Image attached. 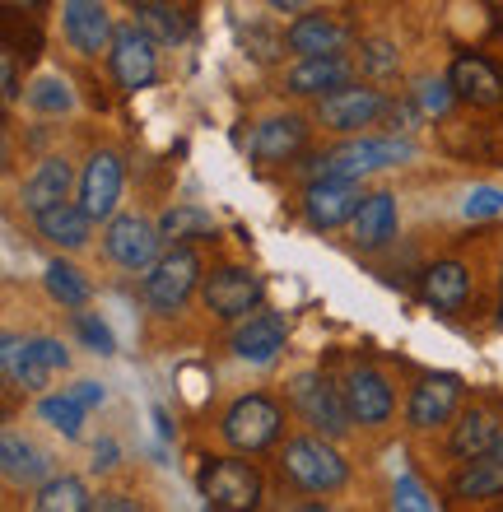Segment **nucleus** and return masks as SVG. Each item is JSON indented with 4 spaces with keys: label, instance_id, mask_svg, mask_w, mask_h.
Returning <instances> with one entry per match:
<instances>
[{
    "label": "nucleus",
    "instance_id": "f257e3e1",
    "mask_svg": "<svg viewBox=\"0 0 503 512\" xmlns=\"http://www.w3.org/2000/svg\"><path fill=\"white\" fill-rule=\"evenodd\" d=\"M280 471H285V480L294 489H303V494H331V489H340L350 480V466H345V457L331 447L327 433H322V438H289L285 457H280Z\"/></svg>",
    "mask_w": 503,
    "mask_h": 512
},
{
    "label": "nucleus",
    "instance_id": "f03ea898",
    "mask_svg": "<svg viewBox=\"0 0 503 512\" xmlns=\"http://www.w3.org/2000/svg\"><path fill=\"white\" fill-rule=\"evenodd\" d=\"M196 489H201L205 508L215 512H252L261 503V471L252 461L233 457H210L196 471Z\"/></svg>",
    "mask_w": 503,
    "mask_h": 512
},
{
    "label": "nucleus",
    "instance_id": "7ed1b4c3",
    "mask_svg": "<svg viewBox=\"0 0 503 512\" xmlns=\"http://www.w3.org/2000/svg\"><path fill=\"white\" fill-rule=\"evenodd\" d=\"M0 364H5V382H10V387L47 391L56 373H66L70 354H66V345H61V340H52V336H33V340L5 336Z\"/></svg>",
    "mask_w": 503,
    "mask_h": 512
},
{
    "label": "nucleus",
    "instance_id": "20e7f679",
    "mask_svg": "<svg viewBox=\"0 0 503 512\" xmlns=\"http://www.w3.org/2000/svg\"><path fill=\"white\" fill-rule=\"evenodd\" d=\"M410 154H415L410 140H373V135H359V140H345V145H336L331 154L313 159L308 173L313 177H368V173H378V168L406 163Z\"/></svg>",
    "mask_w": 503,
    "mask_h": 512
},
{
    "label": "nucleus",
    "instance_id": "39448f33",
    "mask_svg": "<svg viewBox=\"0 0 503 512\" xmlns=\"http://www.w3.org/2000/svg\"><path fill=\"white\" fill-rule=\"evenodd\" d=\"M108 61H112V75H117V84H122L126 94H140V89H150L154 75H159V38L145 33L140 24H122L112 33Z\"/></svg>",
    "mask_w": 503,
    "mask_h": 512
},
{
    "label": "nucleus",
    "instance_id": "423d86ee",
    "mask_svg": "<svg viewBox=\"0 0 503 512\" xmlns=\"http://www.w3.org/2000/svg\"><path fill=\"white\" fill-rule=\"evenodd\" d=\"M289 401L299 410L317 433H327V438H345L354 424L350 405H345V391H336L327 378H317V373H299V378L289 382Z\"/></svg>",
    "mask_w": 503,
    "mask_h": 512
},
{
    "label": "nucleus",
    "instance_id": "0eeeda50",
    "mask_svg": "<svg viewBox=\"0 0 503 512\" xmlns=\"http://www.w3.org/2000/svg\"><path fill=\"white\" fill-rule=\"evenodd\" d=\"M224 438L229 447L238 452H261V447H271L285 429V415H280V405L271 396H243V401L229 405V415H224Z\"/></svg>",
    "mask_w": 503,
    "mask_h": 512
},
{
    "label": "nucleus",
    "instance_id": "6e6552de",
    "mask_svg": "<svg viewBox=\"0 0 503 512\" xmlns=\"http://www.w3.org/2000/svg\"><path fill=\"white\" fill-rule=\"evenodd\" d=\"M382 112H392V103L378 89H368V84H345L336 94L317 98V122L336 135H359L364 126L378 122Z\"/></svg>",
    "mask_w": 503,
    "mask_h": 512
},
{
    "label": "nucleus",
    "instance_id": "1a4fd4ad",
    "mask_svg": "<svg viewBox=\"0 0 503 512\" xmlns=\"http://www.w3.org/2000/svg\"><path fill=\"white\" fill-rule=\"evenodd\" d=\"M196 280H201V256L191 252V247L173 243V252L159 256V261L150 266V275H145V298H150V308L173 312V308L187 303V294L196 289Z\"/></svg>",
    "mask_w": 503,
    "mask_h": 512
},
{
    "label": "nucleus",
    "instance_id": "9d476101",
    "mask_svg": "<svg viewBox=\"0 0 503 512\" xmlns=\"http://www.w3.org/2000/svg\"><path fill=\"white\" fill-rule=\"evenodd\" d=\"M364 205V191H359V177H313L308 191H303V219L313 229H340V224H354Z\"/></svg>",
    "mask_w": 503,
    "mask_h": 512
},
{
    "label": "nucleus",
    "instance_id": "9b49d317",
    "mask_svg": "<svg viewBox=\"0 0 503 512\" xmlns=\"http://www.w3.org/2000/svg\"><path fill=\"white\" fill-rule=\"evenodd\" d=\"M159 247H164V233H159V224H150L145 215L108 219L103 252H108L122 270H150L154 261H159Z\"/></svg>",
    "mask_w": 503,
    "mask_h": 512
},
{
    "label": "nucleus",
    "instance_id": "f8f14e48",
    "mask_svg": "<svg viewBox=\"0 0 503 512\" xmlns=\"http://www.w3.org/2000/svg\"><path fill=\"white\" fill-rule=\"evenodd\" d=\"M261 303V275L247 266H219L205 280V308L224 317V322H243L247 312H257Z\"/></svg>",
    "mask_w": 503,
    "mask_h": 512
},
{
    "label": "nucleus",
    "instance_id": "ddd939ff",
    "mask_svg": "<svg viewBox=\"0 0 503 512\" xmlns=\"http://www.w3.org/2000/svg\"><path fill=\"white\" fill-rule=\"evenodd\" d=\"M61 28H66V42L80 56H98L112 47V14L103 0H61Z\"/></svg>",
    "mask_w": 503,
    "mask_h": 512
},
{
    "label": "nucleus",
    "instance_id": "4468645a",
    "mask_svg": "<svg viewBox=\"0 0 503 512\" xmlns=\"http://www.w3.org/2000/svg\"><path fill=\"white\" fill-rule=\"evenodd\" d=\"M345 84H354V61H345L340 52L299 56V61L285 70V89L294 98H322V94L345 89Z\"/></svg>",
    "mask_w": 503,
    "mask_h": 512
},
{
    "label": "nucleus",
    "instance_id": "2eb2a0df",
    "mask_svg": "<svg viewBox=\"0 0 503 512\" xmlns=\"http://www.w3.org/2000/svg\"><path fill=\"white\" fill-rule=\"evenodd\" d=\"M354 38V28L340 19V14H299L294 24L285 28V42L294 56H327V52H345Z\"/></svg>",
    "mask_w": 503,
    "mask_h": 512
},
{
    "label": "nucleus",
    "instance_id": "dca6fc26",
    "mask_svg": "<svg viewBox=\"0 0 503 512\" xmlns=\"http://www.w3.org/2000/svg\"><path fill=\"white\" fill-rule=\"evenodd\" d=\"M122 159L112 149H98L94 159L84 163L80 173V205L89 210V219H112L117 201H122Z\"/></svg>",
    "mask_w": 503,
    "mask_h": 512
},
{
    "label": "nucleus",
    "instance_id": "f3484780",
    "mask_svg": "<svg viewBox=\"0 0 503 512\" xmlns=\"http://www.w3.org/2000/svg\"><path fill=\"white\" fill-rule=\"evenodd\" d=\"M457 401H462V378H457V373L424 378L420 387L410 391V405H406L410 429H438V424H448Z\"/></svg>",
    "mask_w": 503,
    "mask_h": 512
},
{
    "label": "nucleus",
    "instance_id": "a211bd4d",
    "mask_svg": "<svg viewBox=\"0 0 503 512\" xmlns=\"http://www.w3.org/2000/svg\"><path fill=\"white\" fill-rule=\"evenodd\" d=\"M345 405H350L354 424H364V429H378L392 419V387L382 378L378 368H350V378H345Z\"/></svg>",
    "mask_w": 503,
    "mask_h": 512
},
{
    "label": "nucleus",
    "instance_id": "6ab92c4d",
    "mask_svg": "<svg viewBox=\"0 0 503 512\" xmlns=\"http://www.w3.org/2000/svg\"><path fill=\"white\" fill-rule=\"evenodd\" d=\"M448 84L471 108H499L503 103V70L490 66L485 56H457L448 70Z\"/></svg>",
    "mask_w": 503,
    "mask_h": 512
},
{
    "label": "nucleus",
    "instance_id": "aec40b11",
    "mask_svg": "<svg viewBox=\"0 0 503 512\" xmlns=\"http://www.w3.org/2000/svg\"><path fill=\"white\" fill-rule=\"evenodd\" d=\"M285 336H289L285 317L257 312V317H243V326L233 331V354L247 359V364H271L275 354L285 350Z\"/></svg>",
    "mask_w": 503,
    "mask_h": 512
},
{
    "label": "nucleus",
    "instance_id": "412c9836",
    "mask_svg": "<svg viewBox=\"0 0 503 512\" xmlns=\"http://www.w3.org/2000/svg\"><path fill=\"white\" fill-rule=\"evenodd\" d=\"M308 145V122L303 117H271V122H261L257 135H252V159L257 163H289L294 154H303Z\"/></svg>",
    "mask_w": 503,
    "mask_h": 512
},
{
    "label": "nucleus",
    "instance_id": "4be33fe9",
    "mask_svg": "<svg viewBox=\"0 0 503 512\" xmlns=\"http://www.w3.org/2000/svg\"><path fill=\"white\" fill-rule=\"evenodd\" d=\"M420 294H424V303H429V308L457 312L466 303V294H471V270H466L462 261H434V266L424 270Z\"/></svg>",
    "mask_w": 503,
    "mask_h": 512
},
{
    "label": "nucleus",
    "instance_id": "5701e85b",
    "mask_svg": "<svg viewBox=\"0 0 503 512\" xmlns=\"http://www.w3.org/2000/svg\"><path fill=\"white\" fill-rule=\"evenodd\" d=\"M499 419L490 410H466L457 424H452V438H448V452L457 461H476V457H490L499 447Z\"/></svg>",
    "mask_w": 503,
    "mask_h": 512
},
{
    "label": "nucleus",
    "instance_id": "b1692460",
    "mask_svg": "<svg viewBox=\"0 0 503 512\" xmlns=\"http://www.w3.org/2000/svg\"><path fill=\"white\" fill-rule=\"evenodd\" d=\"M33 224H38V233L47 238L52 247H84L89 243V210L84 205H70V201H56V205H47L42 215H33Z\"/></svg>",
    "mask_w": 503,
    "mask_h": 512
},
{
    "label": "nucleus",
    "instance_id": "393cba45",
    "mask_svg": "<svg viewBox=\"0 0 503 512\" xmlns=\"http://www.w3.org/2000/svg\"><path fill=\"white\" fill-rule=\"evenodd\" d=\"M392 238H396V201H392V191H373V196H364L359 215H354V247L373 252V247L392 243Z\"/></svg>",
    "mask_w": 503,
    "mask_h": 512
},
{
    "label": "nucleus",
    "instance_id": "a878e982",
    "mask_svg": "<svg viewBox=\"0 0 503 512\" xmlns=\"http://www.w3.org/2000/svg\"><path fill=\"white\" fill-rule=\"evenodd\" d=\"M70 182H75V173H70V163L61 159V154H52V159H42L38 168H33V177L24 182V210H28V215H42L47 205L66 201Z\"/></svg>",
    "mask_w": 503,
    "mask_h": 512
},
{
    "label": "nucleus",
    "instance_id": "bb28decb",
    "mask_svg": "<svg viewBox=\"0 0 503 512\" xmlns=\"http://www.w3.org/2000/svg\"><path fill=\"white\" fill-rule=\"evenodd\" d=\"M452 499H503V457L499 452L466 461L462 471L452 475Z\"/></svg>",
    "mask_w": 503,
    "mask_h": 512
},
{
    "label": "nucleus",
    "instance_id": "cd10ccee",
    "mask_svg": "<svg viewBox=\"0 0 503 512\" xmlns=\"http://www.w3.org/2000/svg\"><path fill=\"white\" fill-rule=\"evenodd\" d=\"M0 471H5L10 485H28V480H38V475L47 471V461H42L38 447L24 443L19 433H5V443H0Z\"/></svg>",
    "mask_w": 503,
    "mask_h": 512
},
{
    "label": "nucleus",
    "instance_id": "c85d7f7f",
    "mask_svg": "<svg viewBox=\"0 0 503 512\" xmlns=\"http://www.w3.org/2000/svg\"><path fill=\"white\" fill-rule=\"evenodd\" d=\"M136 24L145 28V33H154L159 42L187 38V19H182V10L168 5V0H136Z\"/></svg>",
    "mask_w": 503,
    "mask_h": 512
},
{
    "label": "nucleus",
    "instance_id": "c756f323",
    "mask_svg": "<svg viewBox=\"0 0 503 512\" xmlns=\"http://www.w3.org/2000/svg\"><path fill=\"white\" fill-rule=\"evenodd\" d=\"M159 233H164V243H191V238H210L215 219L196 210V205H173V210L159 215Z\"/></svg>",
    "mask_w": 503,
    "mask_h": 512
},
{
    "label": "nucleus",
    "instance_id": "7c9ffc66",
    "mask_svg": "<svg viewBox=\"0 0 503 512\" xmlns=\"http://www.w3.org/2000/svg\"><path fill=\"white\" fill-rule=\"evenodd\" d=\"M33 508L38 512H84V508H94V499H89V489H84L75 475H61V480H47V485L33 494Z\"/></svg>",
    "mask_w": 503,
    "mask_h": 512
},
{
    "label": "nucleus",
    "instance_id": "2f4dec72",
    "mask_svg": "<svg viewBox=\"0 0 503 512\" xmlns=\"http://www.w3.org/2000/svg\"><path fill=\"white\" fill-rule=\"evenodd\" d=\"M42 280H47V294H52L61 308H75V312H80L84 303H89V294H94V289H89V280H84L70 261H52Z\"/></svg>",
    "mask_w": 503,
    "mask_h": 512
},
{
    "label": "nucleus",
    "instance_id": "473e14b6",
    "mask_svg": "<svg viewBox=\"0 0 503 512\" xmlns=\"http://www.w3.org/2000/svg\"><path fill=\"white\" fill-rule=\"evenodd\" d=\"M38 415L47 419L56 433H66V438H80V429H84V405L75 401L70 391H61V396H42Z\"/></svg>",
    "mask_w": 503,
    "mask_h": 512
},
{
    "label": "nucleus",
    "instance_id": "72a5a7b5",
    "mask_svg": "<svg viewBox=\"0 0 503 512\" xmlns=\"http://www.w3.org/2000/svg\"><path fill=\"white\" fill-rule=\"evenodd\" d=\"M70 103H75V94H70V84L61 75H42L28 89V108L42 112V117H61V112H70Z\"/></svg>",
    "mask_w": 503,
    "mask_h": 512
},
{
    "label": "nucleus",
    "instance_id": "f704fd0d",
    "mask_svg": "<svg viewBox=\"0 0 503 512\" xmlns=\"http://www.w3.org/2000/svg\"><path fill=\"white\" fill-rule=\"evenodd\" d=\"M359 66L368 70V75H396V47L392 42H382V38H373V42H364V52H359Z\"/></svg>",
    "mask_w": 503,
    "mask_h": 512
},
{
    "label": "nucleus",
    "instance_id": "c9c22d12",
    "mask_svg": "<svg viewBox=\"0 0 503 512\" xmlns=\"http://www.w3.org/2000/svg\"><path fill=\"white\" fill-rule=\"evenodd\" d=\"M499 210H503V191L499 187H476L462 201V215L466 219H490V215H499Z\"/></svg>",
    "mask_w": 503,
    "mask_h": 512
},
{
    "label": "nucleus",
    "instance_id": "e433bc0d",
    "mask_svg": "<svg viewBox=\"0 0 503 512\" xmlns=\"http://www.w3.org/2000/svg\"><path fill=\"white\" fill-rule=\"evenodd\" d=\"M415 98H420V112H434L438 117V112L448 108V98H457V94H452L448 80H434V84H420V94Z\"/></svg>",
    "mask_w": 503,
    "mask_h": 512
},
{
    "label": "nucleus",
    "instance_id": "4c0bfd02",
    "mask_svg": "<svg viewBox=\"0 0 503 512\" xmlns=\"http://www.w3.org/2000/svg\"><path fill=\"white\" fill-rule=\"evenodd\" d=\"M75 326H80V336L89 340V345H94L98 354H112V350H117V345H112V336H108V326L94 322L89 312H80V317H75Z\"/></svg>",
    "mask_w": 503,
    "mask_h": 512
},
{
    "label": "nucleus",
    "instance_id": "58836bf2",
    "mask_svg": "<svg viewBox=\"0 0 503 512\" xmlns=\"http://www.w3.org/2000/svg\"><path fill=\"white\" fill-rule=\"evenodd\" d=\"M396 508H415V512H424V508H434V499H424V489L406 475V480H396Z\"/></svg>",
    "mask_w": 503,
    "mask_h": 512
},
{
    "label": "nucleus",
    "instance_id": "ea45409f",
    "mask_svg": "<svg viewBox=\"0 0 503 512\" xmlns=\"http://www.w3.org/2000/svg\"><path fill=\"white\" fill-rule=\"evenodd\" d=\"M0 84H5V103H19V66H14L10 47H5V56H0Z\"/></svg>",
    "mask_w": 503,
    "mask_h": 512
},
{
    "label": "nucleus",
    "instance_id": "a19ab883",
    "mask_svg": "<svg viewBox=\"0 0 503 512\" xmlns=\"http://www.w3.org/2000/svg\"><path fill=\"white\" fill-rule=\"evenodd\" d=\"M70 396H75V401H80L84 410L103 405V387H98V382H75V387H70Z\"/></svg>",
    "mask_w": 503,
    "mask_h": 512
},
{
    "label": "nucleus",
    "instance_id": "79ce46f5",
    "mask_svg": "<svg viewBox=\"0 0 503 512\" xmlns=\"http://www.w3.org/2000/svg\"><path fill=\"white\" fill-rule=\"evenodd\" d=\"M94 508H108V512H131V508H136V503H131V499H122V494H103V499H98Z\"/></svg>",
    "mask_w": 503,
    "mask_h": 512
},
{
    "label": "nucleus",
    "instance_id": "37998d69",
    "mask_svg": "<svg viewBox=\"0 0 503 512\" xmlns=\"http://www.w3.org/2000/svg\"><path fill=\"white\" fill-rule=\"evenodd\" d=\"M271 10H280V14H294V10H308L313 0H266Z\"/></svg>",
    "mask_w": 503,
    "mask_h": 512
},
{
    "label": "nucleus",
    "instance_id": "c03bdc74",
    "mask_svg": "<svg viewBox=\"0 0 503 512\" xmlns=\"http://www.w3.org/2000/svg\"><path fill=\"white\" fill-rule=\"evenodd\" d=\"M112 457H117V447H112V443H98L94 447V466H112Z\"/></svg>",
    "mask_w": 503,
    "mask_h": 512
},
{
    "label": "nucleus",
    "instance_id": "a18cd8bd",
    "mask_svg": "<svg viewBox=\"0 0 503 512\" xmlns=\"http://www.w3.org/2000/svg\"><path fill=\"white\" fill-rule=\"evenodd\" d=\"M5 5H10V10H38L42 0H5Z\"/></svg>",
    "mask_w": 503,
    "mask_h": 512
},
{
    "label": "nucleus",
    "instance_id": "49530a36",
    "mask_svg": "<svg viewBox=\"0 0 503 512\" xmlns=\"http://www.w3.org/2000/svg\"><path fill=\"white\" fill-rule=\"evenodd\" d=\"M494 452H499V457H503V433H499V447H494Z\"/></svg>",
    "mask_w": 503,
    "mask_h": 512
},
{
    "label": "nucleus",
    "instance_id": "de8ad7c7",
    "mask_svg": "<svg viewBox=\"0 0 503 512\" xmlns=\"http://www.w3.org/2000/svg\"><path fill=\"white\" fill-rule=\"evenodd\" d=\"M499 312H503V289H499Z\"/></svg>",
    "mask_w": 503,
    "mask_h": 512
}]
</instances>
